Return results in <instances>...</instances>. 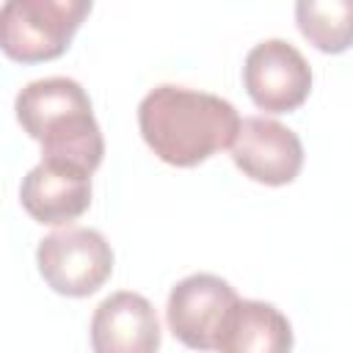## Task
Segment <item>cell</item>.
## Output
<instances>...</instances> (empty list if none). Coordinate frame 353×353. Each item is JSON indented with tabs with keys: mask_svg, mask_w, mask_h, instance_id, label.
Masks as SVG:
<instances>
[{
	"mask_svg": "<svg viewBox=\"0 0 353 353\" xmlns=\"http://www.w3.org/2000/svg\"><path fill=\"white\" fill-rule=\"evenodd\" d=\"M237 127L240 113L229 99L185 85H154L138 105L146 146L174 168H193L232 146Z\"/></svg>",
	"mask_w": 353,
	"mask_h": 353,
	"instance_id": "cell-1",
	"label": "cell"
},
{
	"mask_svg": "<svg viewBox=\"0 0 353 353\" xmlns=\"http://www.w3.org/2000/svg\"><path fill=\"white\" fill-rule=\"evenodd\" d=\"M94 0H3L0 52L17 63H44L61 58Z\"/></svg>",
	"mask_w": 353,
	"mask_h": 353,
	"instance_id": "cell-3",
	"label": "cell"
},
{
	"mask_svg": "<svg viewBox=\"0 0 353 353\" xmlns=\"http://www.w3.org/2000/svg\"><path fill=\"white\" fill-rule=\"evenodd\" d=\"M36 265L52 292L66 298H88L110 279L113 248L97 229L66 226L39 243Z\"/></svg>",
	"mask_w": 353,
	"mask_h": 353,
	"instance_id": "cell-4",
	"label": "cell"
},
{
	"mask_svg": "<svg viewBox=\"0 0 353 353\" xmlns=\"http://www.w3.org/2000/svg\"><path fill=\"white\" fill-rule=\"evenodd\" d=\"M19 201L36 223H72L91 207V171L66 160L41 157V163L22 176Z\"/></svg>",
	"mask_w": 353,
	"mask_h": 353,
	"instance_id": "cell-8",
	"label": "cell"
},
{
	"mask_svg": "<svg viewBox=\"0 0 353 353\" xmlns=\"http://www.w3.org/2000/svg\"><path fill=\"white\" fill-rule=\"evenodd\" d=\"M243 85L265 113H292L312 91V69L298 47L284 39L254 44L243 61Z\"/></svg>",
	"mask_w": 353,
	"mask_h": 353,
	"instance_id": "cell-5",
	"label": "cell"
},
{
	"mask_svg": "<svg viewBox=\"0 0 353 353\" xmlns=\"http://www.w3.org/2000/svg\"><path fill=\"white\" fill-rule=\"evenodd\" d=\"M229 149L234 165L259 185H290L303 168V143L298 132L268 116L240 119Z\"/></svg>",
	"mask_w": 353,
	"mask_h": 353,
	"instance_id": "cell-7",
	"label": "cell"
},
{
	"mask_svg": "<svg viewBox=\"0 0 353 353\" xmlns=\"http://www.w3.org/2000/svg\"><path fill=\"white\" fill-rule=\"evenodd\" d=\"M91 347L97 353H152L160 347L154 306L130 290L108 295L91 317Z\"/></svg>",
	"mask_w": 353,
	"mask_h": 353,
	"instance_id": "cell-9",
	"label": "cell"
},
{
	"mask_svg": "<svg viewBox=\"0 0 353 353\" xmlns=\"http://www.w3.org/2000/svg\"><path fill=\"white\" fill-rule=\"evenodd\" d=\"M295 22L312 47L339 55L353 39V0H295Z\"/></svg>",
	"mask_w": 353,
	"mask_h": 353,
	"instance_id": "cell-11",
	"label": "cell"
},
{
	"mask_svg": "<svg viewBox=\"0 0 353 353\" xmlns=\"http://www.w3.org/2000/svg\"><path fill=\"white\" fill-rule=\"evenodd\" d=\"M19 127L39 141L41 157L99 168L105 138L94 119L85 88L72 77H41L28 83L14 99Z\"/></svg>",
	"mask_w": 353,
	"mask_h": 353,
	"instance_id": "cell-2",
	"label": "cell"
},
{
	"mask_svg": "<svg viewBox=\"0 0 353 353\" xmlns=\"http://www.w3.org/2000/svg\"><path fill=\"white\" fill-rule=\"evenodd\" d=\"M234 287L212 273H193L168 292L165 323L171 334L193 350H215L223 323L237 303Z\"/></svg>",
	"mask_w": 353,
	"mask_h": 353,
	"instance_id": "cell-6",
	"label": "cell"
},
{
	"mask_svg": "<svg viewBox=\"0 0 353 353\" xmlns=\"http://www.w3.org/2000/svg\"><path fill=\"white\" fill-rule=\"evenodd\" d=\"M290 347H292V325L273 303L237 298V303L232 306V312L223 323L215 350H223V353H284Z\"/></svg>",
	"mask_w": 353,
	"mask_h": 353,
	"instance_id": "cell-10",
	"label": "cell"
}]
</instances>
